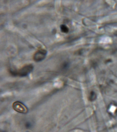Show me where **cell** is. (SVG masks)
<instances>
[{
  "mask_svg": "<svg viewBox=\"0 0 117 132\" xmlns=\"http://www.w3.org/2000/svg\"><path fill=\"white\" fill-rule=\"evenodd\" d=\"M60 30L62 32L67 33L68 32L69 29L64 24H62L60 26Z\"/></svg>",
  "mask_w": 117,
  "mask_h": 132,
  "instance_id": "cell-4",
  "label": "cell"
},
{
  "mask_svg": "<svg viewBox=\"0 0 117 132\" xmlns=\"http://www.w3.org/2000/svg\"><path fill=\"white\" fill-rule=\"evenodd\" d=\"M47 52L44 49H40L35 53L33 56V59L37 62L43 61L46 57Z\"/></svg>",
  "mask_w": 117,
  "mask_h": 132,
  "instance_id": "cell-3",
  "label": "cell"
},
{
  "mask_svg": "<svg viewBox=\"0 0 117 132\" xmlns=\"http://www.w3.org/2000/svg\"><path fill=\"white\" fill-rule=\"evenodd\" d=\"M33 66L32 64L25 65L18 71H11V74L14 76H18L20 77H25L33 71Z\"/></svg>",
  "mask_w": 117,
  "mask_h": 132,
  "instance_id": "cell-1",
  "label": "cell"
},
{
  "mask_svg": "<svg viewBox=\"0 0 117 132\" xmlns=\"http://www.w3.org/2000/svg\"><path fill=\"white\" fill-rule=\"evenodd\" d=\"M32 126V125L31 123L30 122H27L25 124V126L27 128H30Z\"/></svg>",
  "mask_w": 117,
  "mask_h": 132,
  "instance_id": "cell-5",
  "label": "cell"
},
{
  "mask_svg": "<svg viewBox=\"0 0 117 132\" xmlns=\"http://www.w3.org/2000/svg\"><path fill=\"white\" fill-rule=\"evenodd\" d=\"M13 107L14 110L19 113H27L28 109L23 103L20 102H15L13 104Z\"/></svg>",
  "mask_w": 117,
  "mask_h": 132,
  "instance_id": "cell-2",
  "label": "cell"
}]
</instances>
